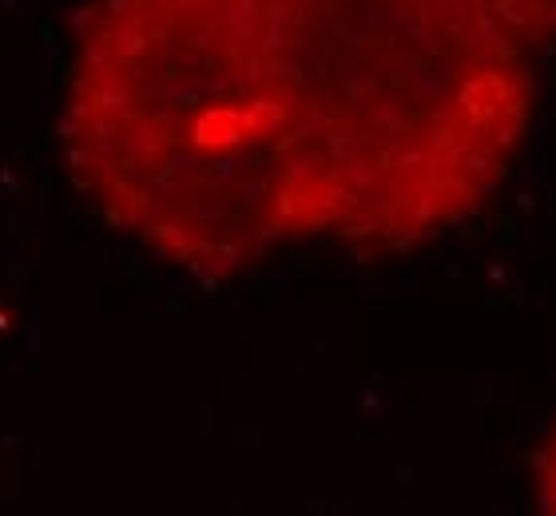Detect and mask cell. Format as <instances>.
<instances>
[{
	"mask_svg": "<svg viewBox=\"0 0 556 516\" xmlns=\"http://www.w3.org/2000/svg\"><path fill=\"white\" fill-rule=\"evenodd\" d=\"M529 119L525 45L477 0H92L60 136L119 230L231 278L287 242L457 227Z\"/></svg>",
	"mask_w": 556,
	"mask_h": 516,
	"instance_id": "obj_1",
	"label": "cell"
},
{
	"mask_svg": "<svg viewBox=\"0 0 556 516\" xmlns=\"http://www.w3.org/2000/svg\"><path fill=\"white\" fill-rule=\"evenodd\" d=\"M541 516H556V429L541 461Z\"/></svg>",
	"mask_w": 556,
	"mask_h": 516,
	"instance_id": "obj_3",
	"label": "cell"
},
{
	"mask_svg": "<svg viewBox=\"0 0 556 516\" xmlns=\"http://www.w3.org/2000/svg\"><path fill=\"white\" fill-rule=\"evenodd\" d=\"M521 45L556 40V0H477Z\"/></svg>",
	"mask_w": 556,
	"mask_h": 516,
	"instance_id": "obj_2",
	"label": "cell"
}]
</instances>
